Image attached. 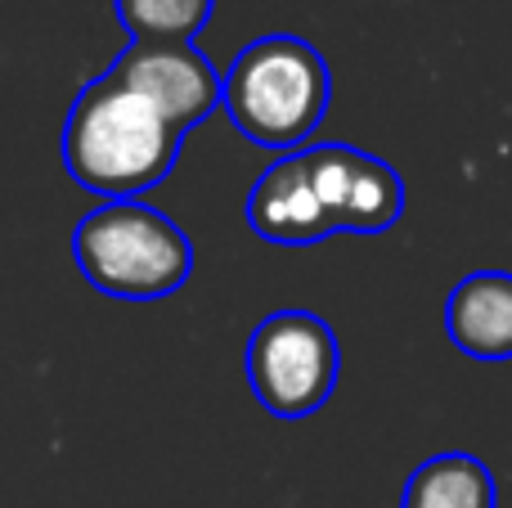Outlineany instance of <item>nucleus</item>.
I'll return each instance as SVG.
<instances>
[{
    "instance_id": "obj_2",
    "label": "nucleus",
    "mask_w": 512,
    "mask_h": 508,
    "mask_svg": "<svg viewBox=\"0 0 512 508\" xmlns=\"http://www.w3.org/2000/svg\"><path fill=\"white\" fill-rule=\"evenodd\" d=\"M333 99L328 59L292 32L256 36L221 72V108L234 131L265 153H297L319 131Z\"/></svg>"
},
{
    "instance_id": "obj_4",
    "label": "nucleus",
    "mask_w": 512,
    "mask_h": 508,
    "mask_svg": "<svg viewBox=\"0 0 512 508\" xmlns=\"http://www.w3.org/2000/svg\"><path fill=\"white\" fill-rule=\"evenodd\" d=\"M248 383L261 410L274 419H310L324 410L342 378V342L315 311H274L252 329Z\"/></svg>"
},
{
    "instance_id": "obj_1",
    "label": "nucleus",
    "mask_w": 512,
    "mask_h": 508,
    "mask_svg": "<svg viewBox=\"0 0 512 508\" xmlns=\"http://www.w3.org/2000/svg\"><path fill=\"white\" fill-rule=\"evenodd\" d=\"M180 140L140 95L117 86L113 77H95L72 99L63 122V167L81 189L104 203L144 198L171 176L180 158Z\"/></svg>"
},
{
    "instance_id": "obj_9",
    "label": "nucleus",
    "mask_w": 512,
    "mask_h": 508,
    "mask_svg": "<svg viewBox=\"0 0 512 508\" xmlns=\"http://www.w3.org/2000/svg\"><path fill=\"white\" fill-rule=\"evenodd\" d=\"M131 41H194L216 0H113Z\"/></svg>"
},
{
    "instance_id": "obj_6",
    "label": "nucleus",
    "mask_w": 512,
    "mask_h": 508,
    "mask_svg": "<svg viewBox=\"0 0 512 508\" xmlns=\"http://www.w3.org/2000/svg\"><path fill=\"white\" fill-rule=\"evenodd\" d=\"M108 77L140 95L176 135L194 131L221 108V72L194 41H131Z\"/></svg>"
},
{
    "instance_id": "obj_7",
    "label": "nucleus",
    "mask_w": 512,
    "mask_h": 508,
    "mask_svg": "<svg viewBox=\"0 0 512 508\" xmlns=\"http://www.w3.org/2000/svg\"><path fill=\"white\" fill-rule=\"evenodd\" d=\"M445 338L481 365L512 360V275L472 270L454 284L445 302Z\"/></svg>"
},
{
    "instance_id": "obj_5",
    "label": "nucleus",
    "mask_w": 512,
    "mask_h": 508,
    "mask_svg": "<svg viewBox=\"0 0 512 508\" xmlns=\"http://www.w3.org/2000/svg\"><path fill=\"white\" fill-rule=\"evenodd\" d=\"M324 234H387L405 216V180L396 167L355 144L297 149Z\"/></svg>"
},
{
    "instance_id": "obj_3",
    "label": "nucleus",
    "mask_w": 512,
    "mask_h": 508,
    "mask_svg": "<svg viewBox=\"0 0 512 508\" xmlns=\"http://www.w3.org/2000/svg\"><path fill=\"white\" fill-rule=\"evenodd\" d=\"M72 261L86 284L122 302H158L189 284L194 243L144 198H117L86 212L72 230Z\"/></svg>"
},
{
    "instance_id": "obj_8",
    "label": "nucleus",
    "mask_w": 512,
    "mask_h": 508,
    "mask_svg": "<svg viewBox=\"0 0 512 508\" xmlns=\"http://www.w3.org/2000/svg\"><path fill=\"white\" fill-rule=\"evenodd\" d=\"M400 508H499L495 473L486 468V459L445 450L409 473Z\"/></svg>"
}]
</instances>
